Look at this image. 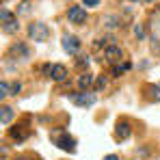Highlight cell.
<instances>
[{
  "label": "cell",
  "instance_id": "cell-10",
  "mask_svg": "<svg viewBox=\"0 0 160 160\" xmlns=\"http://www.w3.org/2000/svg\"><path fill=\"white\" fill-rule=\"evenodd\" d=\"M9 52H11V56H15V54H18V56H22V58H26V56H28V50H26V46H24V43H13Z\"/></svg>",
  "mask_w": 160,
  "mask_h": 160
},
{
  "label": "cell",
  "instance_id": "cell-18",
  "mask_svg": "<svg viewBox=\"0 0 160 160\" xmlns=\"http://www.w3.org/2000/svg\"><path fill=\"white\" fill-rule=\"evenodd\" d=\"M28 11H30V4H28V2H22L20 9H18V15H24V13H28Z\"/></svg>",
  "mask_w": 160,
  "mask_h": 160
},
{
  "label": "cell",
  "instance_id": "cell-5",
  "mask_svg": "<svg viewBox=\"0 0 160 160\" xmlns=\"http://www.w3.org/2000/svg\"><path fill=\"white\" fill-rule=\"evenodd\" d=\"M58 147L65 149V152H76V141H74L67 132H63L61 138H58Z\"/></svg>",
  "mask_w": 160,
  "mask_h": 160
},
{
  "label": "cell",
  "instance_id": "cell-24",
  "mask_svg": "<svg viewBox=\"0 0 160 160\" xmlns=\"http://www.w3.org/2000/svg\"><path fill=\"white\" fill-rule=\"evenodd\" d=\"M141 2H145V4H152V2H156V0H141Z\"/></svg>",
  "mask_w": 160,
  "mask_h": 160
},
{
  "label": "cell",
  "instance_id": "cell-1",
  "mask_svg": "<svg viewBox=\"0 0 160 160\" xmlns=\"http://www.w3.org/2000/svg\"><path fill=\"white\" fill-rule=\"evenodd\" d=\"M28 35H30V39L32 41H46L48 37H50V28L46 26L43 22H35V24H30L28 26Z\"/></svg>",
  "mask_w": 160,
  "mask_h": 160
},
{
  "label": "cell",
  "instance_id": "cell-23",
  "mask_svg": "<svg viewBox=\"0 0 160 160\" xmlns=\"http://www.w3.org/2000/svg\"><path fill=\"white\" fill-rule=\"evenodd\" d=\"M104 160H119V158H117V156H106Z\"/></svg>",
  "mask_w": 160,
  "mask_h": 160
},
{
  "label": "cell",
  "instance_id": "cell-11",
  "mask_svg": "<svg viewBox=\"0 0 160 160\" xmlns=\"http://www.w3.org/2000/svg\"><path fill=\"white\" fill-rule=\"evenodd\" d=\"M93 80H95V76H91V74H82L78 78V89H89L91 84H93Z\"/></svg>",
  "mask_w": 160,
  "mask_h": 160
},
{
  "label": "cell",
  "instance_id": "cell-15",
  "mask_svg": "<svg viewBox=\"0 0 160 160\" xmlns=\"http://www.w3.org/2000/svg\"><path fill=\"white\" fill-rule=\"evenodd\" d=\"M104 22H106V28H117L119 26V18H115V15H106Z\"/></svg>",
  "mask_w": 160,
  "mask_h": 160
},
{
  "label": "cell",
  "instance_id": "cell-20",
  "mask_svg": "<svg viewBox=\"0 0 160 160\" xmlns=\"http://www.w3.org/2000/svg\"><path fill=\"white\" fill-rule=\"evenodd\" d=\"M106 76H98V89H104V87H106Z\"/></svg>",
  "mask_w": 160,
  "mask_h": 160
},
{
  "label": "cell",
  "instance_id": "cell-16",
  "mask_svg": "<svg viewBox=\"0 0 160 160\" xmlns=\"http://www.w3.org/2000/svg\"><path fill=\"white\" fill-rule=\"evenodd\" d=\"M134 35H136V39H145V28H143V24H134Z\"/></svg>",
  "mask_w": 160,
  "mask_h": 160
},
{
  "label": "cell",
  "instance_id": "cell-21",
  "mask_svg": "<svg viewBox=\"0 0 160 160\" xmlns=\"http://www.w3.org/2000/svg\"><path fill=\"white\" fill-rule=\"evenodd\" d=\"M82 4H84V7H98L100 0H82Z\"/></svg>",
  "mask_w": 160,
  "mask_h": 160
},
{
  "label": "cell",
  "instance_id": "cell-22",
  "mask_svg": "<svg viewBox=\"0 0 160 160\" xmlns=\"http://www.w3.org/2000/svg\"><path fill=\"white\" fill-rule=\"evenodd\" d=\"M20 89H22V84H13V89H11V91H13V95H15V93H20Z\"/></svg>",
  "mask_w": 160,
  "mask_h": 160
},
{
  "label": "cell",
  "instance_id": "cell-14",
  "mask_svg": "<svg viewBox=\"0 0 160 160\" xmlns=\"http://www.w3.org/2000/svg\"><path fill=\"white\" fill-rule=\"evenodd\" d=\"M89 65H91V56L84 54V56H78V58H76V67H80V69H84V67H89Z\"/></svg>",
  "mask_w": 160,
  "mask_h": 160
},
{
  "label": "cell",
  "instance_id": "cell-8",
  "mask_svg": "<svg viewBox=\"0 0 160 160\" xmlns=\"http://www.w3.org/2000/svg\"><path fill=\"white\" fill-rule=\"evenodd\" d=\"M121 56H123V54H121V50H119V46H115V43H108L106 46V58L108 61L115 63V61H119Z\"/></svg>",
  "mask_w": 160,
  "mask_h": 160
},
{
  "label": "cell",
  "instance_id": "cell-6",
  "mask_svg": "<svg viewBox=\"0 0 160 160\" xmlns=\"http://www.w3.org/2000/svg\"><path fill=\"white\" fill-rule=\"evenodd\" d=\"M50 78L56 80V82H63V80L67 78V67H63V65H52V74H50Z\"/></svg>",
  "mask_w": 160,
  "mask_h": 160
},
{
  "label": "cell",
  "instance_id": "cell-17",
  "mask_svg": "<svg viewBox=\"0 0 160 160\" xmlns=\"http://www.w3.org/2000/svg\"><path fill=\"white\" fill-rule=\"evenodd\" d=\"M7 95H9V84H7V82H0V98L4 100Z\"/></svg>",
  "mask_w": 160,
  "mask_h": 160
},
{
  "label": "cell",
  "instance_id": "cell-12",
  "mask_svg": "<svg viewBox=\"0 0 160 160\" xmlns=\"http://www.w3.org/2000/svg\"><path fill=\"white\" fill-rule=\"evenodd\" d=\"M0 20H2V26H9L11 22H15V20H13V13H11V11H7V7H2V9H0Z\"/></svg>",
  "mask_w": 160,
  "mask_h": 160
},
{
  "label": "cell",
  "instance_id": "cell-13",
  "mask_svg": "<svg viewBox=\"0 0 160 160\" xmlns=\"http://www.w3.org/2000/svg\"><path fill=\"white\" fill-rule=\"evenodd\" d=\"M9 134H11V138H15V141H22V138L26 136V132H24V128H22V126L11 128V130H9Z\"/></svg>",
  "mask_w": 160,
  "mask_h": 160
},
{
  "label": "cell",
  "instance_id": "cell-19",
  "mask_svg": "<svg viewBox=\"0 0 160 160\" xmlns=\"http://www.w3.org/2000/svg\"><path fill=\"white\" fill-rule=\"evenodd\" d=\"M152 98L160 102V84H156V87H152Z\"/></svg>",
  "mask_w": 160,
  "mask_h": 160
},
{
  "label": "cell",
  "instance_id": "cell-9",
  "mask_svg": "<svg viewBox=\"0 0 160 160\" xmlns=\"http://www.w3.org/2000/svg\"><path fill=\"white\" fill-rule=\"evenodd\" d=\"M11 119H13V108L11 106H2L0 108V121H2V126H9Z\"/></svg>",
  "mask_w": 160,
  "mask_h": 160
},
{
  "label": "cell",
  "instance_id": "cell-4",
  "mask_svg": "<svg viewBox=\"0 0 160 160\" xmlns=\"http://www.w3.org/2000/svg\"><path fill=\"white\" fill-rule=\"evenodd\" d=\"M78 106H93L95 104V93H78L72 98Z\"/></svg>",
  "mask_w": 160,
  "mask_h": 160
},
{
  "label": "cell",
  "instance_id": "cell-2",
  "mask_svg": "<svg viewBox=\"0 0 160 160\" xmlns=\"http://www.w3.org/2000/svg\"><path fill=\"white\" fill-rule=\"evenodd\" d=\"M61 43H63V48H65L67 54H78L80 52V39L76 35H63Z\"/></svg>",
  "mask_w": 160,
  "mask_h": 160
},
{
  "label": "cell",
  "instance_id": "cell-7",
  "mask_svg": "<svg viewBox=\"0 0 160 160\" xmlns=\"http://www.w3.org/2000/svg\"><path fill=\"white\" fill-rule=\"evenodd\" d=\"M130 132H132V130H130L128 121H119V123H117V128H115V134H117V138H119V141L128 138V136H130Z\"/></svg>",
  "mask_w": 160,
  "mask_h": 160
},
{
  "label": "cell",
  "instance_id": "cell-3",
  "mask_svg": "<svg viewBox=\"0 0 160 160\" xmlns=\"http://www.w3.org/2000/svg\"><path fill=\"white\" fill-rule=\"evenodd\" d=\"M67 18H69V22L72 24H82L84 20H87V11H84V7H69V11H67Z\"/></svg>",
  "mask_w": 160,
  "mask_h": 160
}]
</instances>
